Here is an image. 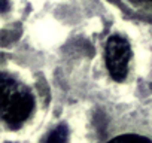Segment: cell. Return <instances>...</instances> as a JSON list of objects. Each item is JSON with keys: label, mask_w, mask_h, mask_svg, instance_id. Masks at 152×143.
<instances>
[{"label": "cell", "mask_w": 152, "mask_h": 143, "mask_svg": "<svg viewBox=\"0 0 152 143\" xmlns=\"http://www.w3.org/2000/svg\"><path fill=\"white\" fill-rule=\"evenodd\" d=\"M34 109V97L31 91L8 76L2 75V118L11 128H20Z\"/></svg>", "instance_id": "1"}, {"label": "cell", "mask_w": 152, "mask_h": 143, "mask_svg": "<svg viewBox=\"0 0 152 143\" xmlns=\"http://www.w3.org/2000/svg\"><path fill=\"white\" fill-rule=\"evenodd\" d=\"M104 58L112 79H115L116 82L124 81L128 73V66L131 58V49L127 39L119 34L112 36L106 43Z\"/></svg>", "instance_id": "2"}, {"label": "cell", "mask_w": 152, "mask_h": 143, "mask_svg": "<svg viewBox=\"0 0 152 143\" xmlns=\"http://www.w3.org/2000/svg\"><path fill=\"white\" fill-rule=\"evenodd\" d=\"M69 142V130L66 125H58L55 127L49 136L46 137L45 143H67Z\"/></svg>", "instance_id": "3"}, {"label": "cell", "mask_w": 152, "mask_h": 143, "mask_svg": "<svg viewBox=\"0 0 152 143\" xmlns=\"http://www.w3.org/2000/svg\"><path fill=\"white\" fill-rule=\"evenodd\" d=\"M136 2H151V0H136Z\"/></svg>", "instance_id": "4"}]
</instances>
